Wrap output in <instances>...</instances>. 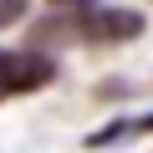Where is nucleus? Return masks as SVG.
Here are the masks:
<instances>
[{
  "label": "nucleus",
  "mask_w": 153,
  "mask_h": 153,
  "mask_svg": "<svg viewBox=\"0 0 153 153\" xmlns=\"http://www.w3.org/2000/svg\"><path fill=\"white\" fill-rule=\"evenodd\" d=\"M143 31V16L138 10H107V5H97V10H87L82 16V36L87 41H128V36H138Z\"/></svg>",
  "instance_id": "f257e3e1"
},
{
  "label": "nucleus",
  "mask_w": 153,
  "mask_h": 153,
  "mask_svg": "<svg viewBox=\"0 0 153 153\" xmlns=\"http://www.w3.org/2000/svg\"><path fill=\"white\" fill-rule=\"evenodd\" d=\"M56 5H87V0H56Z\"/></svg>",
  "instance_id": "39448f33"
},
{
  "label": "nucleus",
  "mask_w": 153,
  "mask_h": 153,
  "mask_svg": "<svg viewBox=\"0 0 153 153\" xmlns=\"http://www.w3.org/2000/svg\"><path fill=\"white\" fill-rule=\"evenodd\" d=\"M138 133H153V112H148V117H123V123H112L107 133H92L87 148H107V143H117V138H138Z\"/></svg>",
  "instance_id": "f03ea898"
},
{
  "label": "nucleus",
  "mask_w": 153,
  "mask_h": 153,
  "mask_svg": "<svg viewBox=\"0 0 153 153\" xmlns=\"http://www.w3.org/2000/svg\"><path fill=\"white\" fill-rule=\"evenodd\" d=\"M0 97H10V82H5V66H0Z\"/></svg>",
  "instance_id": "20e7f679"
},
{
  "label": "nucleus",
  "mask_w": 153,
  "mask_h": 153,
  "mask_svg": "<svg viewBox=\"0 0 153 153\" xmlns=\"http://www.w3.org/2000/svg\"><path fill=\"white\" fill-rule=\"evenodd\" d=\"M26 5H31V0H0V31H5V26H16V21L26 16Z\"/></svg>",
  "instance_id": "7ed1b4c3"
}]
</instances>
